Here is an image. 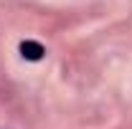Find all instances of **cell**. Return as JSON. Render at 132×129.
Returning a JSON list of instances; mask_svg holds the SVG:
<instances>
[{"label":"cell","instance_id":"6da1fadb","mask_svg":"<svg viewBox=\"0 0 132 129\" xmlns=\"http://www.w3.org/2000/svg\"><path fill=\"white\" fill-rule=\"evenodd\" d=\"M20 53H23V58H28V61H38V58L43 56V46L36 43V41H23V43H20Z\"/></svg>","mask_w":132,"mask_h":129}]
</instances>
